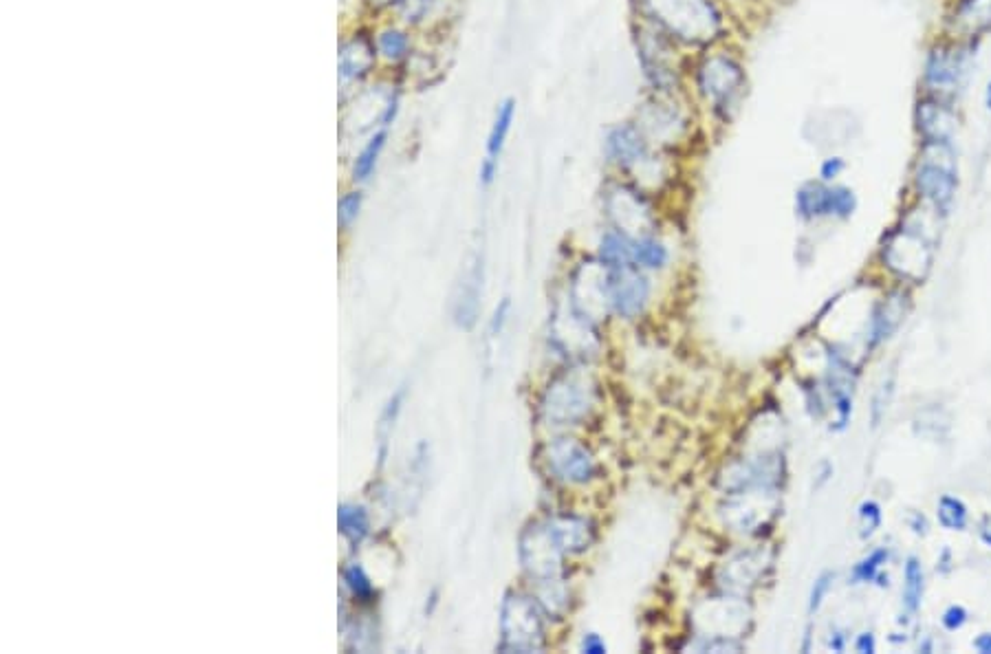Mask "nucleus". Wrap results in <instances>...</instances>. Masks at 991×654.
<instances>
[{"label":"nucleus","instance_id":"obj_28","mask_svg":"<svg viewBox=\"0 0 991 654\" xmlns=\"http://www.w3.org/2000/svg\"><path fill=\"white\" fill-rule=\"evenodd\" d=\"M404 397H406V390L404 388L397 390L395 395L390 397V401L386 403L384 412H381V417H379L377 436H379V445H381V450H379L381 461H384V456H386L388 439H390V434H392V428H395V421H397L399 412H401V403H404Z\"/></svg>","mask_w":991,"mask_h":654},{"label":"nucleus","instance_id":"obj_45","mask_svg":"<svg viewBox=\"0 0 991 654\" xmlns=\"http://www.w3.org/2000/svg\"><path fill=\"white\" fill-rule=\"evenodd\" d=\"M987 108L991 111V84H989V89H987Z\"/></svg>","mask_w":991,"mask_h":654},{"label":"nucleus","instance_id":"obj_21","mask_svg":"<svg viewBox=\"0 0 991 654\" xmlns=\"http://www.w3.org/2000/svg\"><path fill=\"white\" fill-rule=\"evenodd\" d=\"M386 141H388V128H379V130H373V133H370L364 148L359 150V155L353 161V181L355 183H366L370 177H373L381 152H384V148H386Z\"/></svg>","mask_w":991,"mask_h":654},{"label":"nucleus","instance_id":"obj_9","mask_svg":"<svg viewBox=\"0 0 991 654\" xmlns=\"http://www.w3.org/2000/svg\"><path fill=\"white\" fill-rule=\"evenodd\" d=\"M947 141H928L917 170V188L936 210H947L956 192V166Z\"/></svg>","mask_w":991,"mask_h":654},{"label":"nucleus","instance_id":"obj_46","mask_svg":"<svg viewBox=\"0 0 991 654\" xmlns=\"http://www.w3.org/2000/svg\"><path fill=\"white\" fill-rule=\"evenodd\" d=\"M985 540H987V542H989V544H991V536H985Z\"/></svg>","mask_w":991,"mask_h":654},{"label":"nucleus","instance_id":"obj_32","mask_svg":"<svg viewBox=\"0 0 991 654\" xmlns=\"http://www.w3.org/2000/svg\"><path fill=\"white\" fill-rule=\"evenodd\" d=\"M888 560V551L886 549H877L868 555V558H864L862 562H859L855 566V571H853V580L855 584L857 582H875V580H884L881 577V566L886 564Z\"/></svg>","mask_w":991,"mask_h":654},{"label":"nucleus","instance_id":"obj_13","mask_svg":"<svg viewBox=\"0 0 991 654\" xmlns=\"http://www.w3.org/2000/svg\"><path fill=\"white\" fill-rule=\"evenodd\" d=\"M608 296H611V311L619 318H637L650 300V280L644 269L637 265L608 267Z\"/></svg>","mask_w":991,"mask_h":654},{"label":"nucleus","instance_id":"obj_44","mask_svg":"<svg viewBox=\"0 0 991 654\" xmlns=\"http://www.w3.org/2000/svg\"><path fill=\"white\" fill-rule=\"evenodd\" d=\"M375 3H379V5H390V7H395V5H397V0H375Z\"/></svg>","mask_w":991,"mask_h":654},{"label":"nucleus","instance_id":"obj_23","mask_svg":"<svg viewBox=\"0 0 991 654\" xmlns=\"http://www.w3.org/2000/svg\"><path fill=\"white\" fill-rule=\"evenodd\" d=\"M337 529L351 547H359L370 533L368 511L359 505H340L337 507Z\"/></svg>","mask_w":991,"mask_h":654},{"label":"nucleus","instance_id":"obj_41","mask_svg":"<svg viewBox=\"0 0 991 654\" xmlns=\"http://www.w3.org/2000/svg\"><path fill=\"white\" fill-rule=\"evenodd\" d=\"M855 648L857 652H864V654H873L877 650L875 646V637L870 635V632H864V635H859L857 643H855Z\"/></svg>","mask_w":991,"mask_h":654},{"label":"nucleus","instance_id":"obj_39","mask_svg":"<svg viewBox=\"0 0 991 654\" xmlns=\"http://www.w3.org/2000/svg\"><path fill=\"white\" fill-rule=\"evenodd\" d=\"M965 619H967V613H965V608L961 606H952V608H947L945 610V615H943V626L947 630H956V628H961L965 624Z\"/></svg>","mask_w":991,"mask_h":654},{"label":"nucleus","instance_id":"obj_4","mask_svg":"<svg viewBox=\"0 0 991 654\" xmlns=\"http://www.w3.org/2000/svg\"><path fill=\"white\" fill-rule=\"evenodd\" d=\"M602 157L608 168L648 192L650 179L657 177L659 183L666 181L668 159L674 155L652 146L635 119L628 117L606 126L602 135Z\"/></svg>","mask_w":991,"mask_h":654},{"label":"nucleus","instance_id":"obj_17","mask_svg":"<svg viewBox=\"0 0 991 654\" xmlns=\"http://www.w3.org/2000/svg\"><path fill=\"white\" fill-rule=\"evenodd\" d=\"M965 69L963 53H958L956 49L950 47H936L928 64H925V80L936 91H947L952 89L954 84H958V78Z\"/></svg>","mask_w":991,"mask_h":654},{"label":"nucleus","instance_id":"obj_36","mask_svg":"<svg viewBox=\"0 0 991 654\" xmlns=\"http://www.w3.org/2000/svg\"><path fill=\"white\" fill-rule=\"evenodd\" d=\"M892 386H895V377H890L888 381H884V384H881V388H879V392L875 395V401H873V425H875V428L879 425L881 417H884V412L888 408V401L892 397V390H895Z\"/></svg>","mask_w":991,"mask_h":654},{"label":"nucleus","instance_id":"obj_33","mask_svg":"<svg viewBox=\"0 0 991 654\" xmlns=\"http://www.w3.org/2000/svg\"><path fill=\"white\" fill-rule=\"evenodd\" d=\"M362 203H364L362 192L353 190L342 196L340 203H337V223H340V227H351L357 221L359 212H362Z\"/></svg>","mask_w":991,"mask_h":654},{"label":"nucleus","instance_id":"obj_27","mask_svg":"<svg viewBox=\"0 0 991 654\" xmlns=\"http://www.w3.org/2000/svg\"><path fill=\"white\" fill-rule=\"evenodd\" d=\"M903 577H906V584H903V604H906L908 613H917L923 595V569L917 558H910L906 562Z\"/></svg>","mask_w":991,"mask_h":654},{"label":"nucleus","instance_id":"obj_31","mask_svg":"<svg viewBox=\"0 0 991 654\" xmlns=\"http://www.w3.org/2000/svg\"><path fill=\"white\" fill-rule=\"evenodd\" d=\"M939 522L945 529H965L967 527V507L958 498L943 496L939 503Z\"/></svg>","mask_w":991,"mask_h":654},{"label":"nucleus","instance_id":"obj_42","mask_svg":"<svg viewBox=\"0 0 991 654\" xmlns=\"http://www.w3.org/2000/svg\"><path fill=\"white\" fill-rule=\"evenodd\" d=\"M974 648L978 652H983V654H991V635L989 632H985V635H980L976 641H974Z\"/></svg>","mask_w":991,"mask_h":654},{"label":"nucleus","instance_id":"obj_35","mask_svg":"<svg viewBox=\"0 0 991 654\" xmlns=\"http://www.w3.org/2000/svg\"><path fill=\"white\" fill-rule=\"evenodd\" d=\"M833 582H835V573H822L818 580H815V584L811 588V597H809L811 613H818V610L822 608L826 595H829V591L833 588Z\"/></svg>","mask_w":991,"mask_h":654},{"label":"nucleus","instance_id":"obj_20","mask_svg":"<svg viewBox=\"0 0 991 654\" xmlns=\"http://www.w3.org/2000/svg\"><path fill=\"white\" fill-rule=\"evenodd\" d=\"M377 56L388 64H406L415 53V42L406 27H386L375 36Z\"/></svg>","mask_w":991,"mask_h":654},{"label":"nucleus","instance_id":"obj_10","mask_svg":"<svg viewBox=\"0 0 991 654\" xmlns=\"http://www.w3.org/2000/svg\"><path fill=\"white\" fill-rule=\"evenodd\" d=\"M520 562L527 575L538 584L560 582L562 580V558L564 551L553 540L551 531L544 525H531L520 536Z\"/></svg>","mask_w":991,"mask_h":654},{"label":"nucleus","instance_id":"obj_30","mask_svg":"<svg viewBox=\"0 0 991 654\" xmlns=\"http://www.w3.org/2000/svg\"><path fill=\"white\" fill-rule=\"evenodd\" d=\"M958 20L969 31H980L991 27V0H967L963 5Z\"/></svg>","mask_w":991,"mask_h":654},{"label":"nucleus","instance_id":"obj_34","mask_svg":"<svg viewBox=\"0 0 991 654\" xmlns=\"http://www.w3.org/2000/svg\"><path fill=\"white\" fill-rule=\"evenodd\" d=\"M881 525V509L877 503H864L859 507V536L870 538Z\"/></svg>","mask_w":991,"mask_h":654},{"label":"nucleus","instance_id":"obj_38","mask_svg":"<svg viewBox=\"0 0 991 654\" xmlns=\"http://www.w3.org/2000/svg\"><path fill=\"white\" fill-rule=\"evenodd\" d=\"M580 648L586 654H606L608 652L606 641L600 635H597V632H588V635H584Z\"/></svg>","mask_w":991,"mask_h":654},{"label":"nucleus","instance_id":"obj_25","mask_svg":"<svg viewBox=\"0 0 991 654\" xmlns=\"http://www.w3.org/2000/svg\"><path fill=\"white\" fill-rule=\"evenodd\" d=\"M342 577H344L346 588L355 597V602H359V604H373L375 602L377 588H375L373 580L368 577V573L364 571V566L348 564L346 569L342 571Z\"/></svg>","mask_w":991,"mask_h":654},{"label":"nucleus","instance_id":"obj_12","mask_svg":"<svg viewBox=\"0 0 991 654\" xmlns=\"http://www.w3.org/2000/svg\"><path fill=\"white\" fill-rule=\"evenodd\" d=\"M544 461L549 472L564 485H586L597 474V461L584 443L571 436L553 439L544 448Z\"/></svg>","mask_w":991,"mask_h":654},{"label":"nucleus","instance_id":"obj_22","mask_svg":"<svg viewBox=\"0 0 991 654\" xmlns=\"http://www.w3.org/2000/svg\"><path fill=\"white\" fill-rule=\"evenodd\" d=\"M633 263L644 271H659L670 263V249L657 234L637 236L633 245Z\"/></svg>","mask_w":991,"mask_h":654},{"label":"nucleus","instance_id":"obj_14","mask_svg":"<svg viewBox=\"0 0 991 654\" xmlns=\"http://www.w3.org/2000/svg\"><path fill=\"white\" fill-rule=\"evenodd\" d=\"M518 115V102L516 97H505L500 100L492 124H489V133L485 141V157L481 161V168H478V181H481L483 188H489L498 177L500 170V159H503V152L507 148V141L511 130H514Z\"/></svg>","mask_w":991,"mask_h":654},{"label":"nucleus","instance_id":"obj_16","mask_svg":"<svg viewBox=\"0 0 991 654\" xmlns=\"http://www.w3.org/2000/svg\"><path fill=\"white\" fill-rule=\"evenodd\" d=\"M377 47L375 38L370 40L366 36H355L353 40H348L340 49V75L346 82L362 80L364 75L375 69L377 64Z\"/></svg>","mask_w":991,"mask_h":654},{"label":"nucleus","instance_id":"obj_43","mask_svg":"<svg viewBox=\"0 0 991 654\" xmlns=\"http://www.w3.org/2000/svg\"><path fill=\"white\" fill-rule=\"evenodd\" d=\"M833 635H835V637H831V641H829V643H831V648H833L835 652H842V650H844V643H846V637H842V632H837V630L833 632Z\"/></svg>","mask_w":991,"mask_h":654},{"label":"nucleus","instance_id":"obj_2","mask_svg":"<svg viewBox=\"0 0 991 654\" xmlns=\"http://www.w3.org/2000/svg\"><path fill=\"white\" fill-rule=\"evenodd\" d=\"M633 18L657 27L685 53L729 40V18L721 0H630Z\"/></svg>","mask_w":991,"mask_h":654},{"label":"nucleus","instance_id":"obj_19","mask_svg":"<svg viewBox=\"0 0 991 654\" xmlns=\"http://www.w3.org/2000/svg\"><path fill=\"white\" fill-rule=\"evenodd\" d=\"M633 245H635V236L617 230V227H608V230L602 232L600 243H597V260L606 267L635 265Z\"/></svg>","mask_w":991,"mask_h":654},{"label":"nucleus","instance_id":"obj_24","mask_svg":"<svg viewBox=\"0 0 991 654\" xmlns=\"http://www.w3.org/2000/svg\"><path fill=\"white\" fill-rule=\"evenodd\" d=\"M481 285H483L481 271H478V267H474L470 271V280H465L461 285V296L456 298L454 318L463 329H470V326L476 322L478 300H481Z\"/></svg>","mask_w":991,"mask_h":654},{"label":"nucleus","instance_id":"obj_18","mask_svg":"<svg viewBox=\"0 0 991 654\" xmlns=\"http://www.w3.org/2000/svg\"><path fill=\"white\" fill-rule=\"evenodd\" d=\"M917 124L928 141H947L956 128V117L941 102L923 100L917 108Z\"/></svg>","mask_w":991,"mask_h":654},{"label":"nucleus","instance_id":"obj_29","mask_svg":"<svg viewBox=\"0 0 991 654\" xmlns=\"http://www.w3.org/2000/svg\"><path fill=\"white\" fill-rule=\"evenodd\" d=\"M437 0H397L395 12L408 27H417L432 16Z\"/></svg>","mask_w":991,"mask_h":654},{"label":"nucleus","instance_id":"obj_15","mask_svg":"<svg viewBox=\"0 0 991 654\" xmlns=\"http://www.w3.org/2000/svg\"><path fill=\"white\" fill-rule=\"evenodd\" d=\"M547 527L558 547L569 555L584 553L595 542V525L588 518L555 516L547 522Z\"/></svg>","mask_w":991,"mask_h":654},{"label":"nucleus","instance_id":"obj_26","mask_svg":"<svg viewBox=\"0 0 991 654\" xmlns=\"http://www.w3.org/2000/svg\"><path fill=\"white\" fill-rule=\"evenodd\" d=\"M901 318H903V307L897 296L881 304L873 320V344H879L881 340L890 337V333L899 326Z\"/></svg>","mask_w":991,"mask_h":654},{"label":"nucleus","instance_id":"obj_37","mask_svg":"<svg viewBox=\"0 0 991 654\" xmlns=\"http://www.w3.org/2000/svg\"><path fill=\"white\" fill-rule=\"evenodd\" d=\"M846 170V161L842 157H829V159H824L822 161V166H820V181L824 183H833L840 174Z\"/></svg>","mask_w":991,"mask_h":654},{"label":"nucleus","instance_id":"obj_40","mask_svg":"<svg viewBox=\"0 0 991 654\" xmlns=\"http://www.w3.org/2000/svg\"><path fill=\"white\" fill-rule=\"evenodd\" d=\"M509 307H511V302L509 298H505L503 302H500V307L494 311V318H492V324H489V333H492L494 337L503 331V326L507 322V315H509Z\"/></svg>","mask_w":991,"mask_h":654},{"label":"nucleus","instance_id":"obj_1","mask_svg":"<svg viewBox=\"0 0 991 654\" xmlns=\"http://www.w3.org/2000/svg\"><path fill=\"white\" fill-rule=\"evenodd\" d=\"M749 89L747 67L734 47L718 42L688 62V95L707 126L734 124Z\"/></svg>","mask_w":991,"mask_h":654},{"label":"nucleus","instance_id":"obj_8","mask_svg":"<svg viewBox=\"0 0 991 654\" xmlns=\"http://www.w3.org/2000/svg\"><path fill=\"white\" fill-rule=\"evenodd\" d=\"M606 214L611 227H617L630 236L657 234V216L652 212L648 192L630 181H613L604 194Z\"/></svg>","mask_w":991,"mask_h":654},{"label":"nucleus","instance_id":"obj_5","mask_svg":"<svg viewBox=\"0 0 991 654\" xmlns=\"http://www.w3.org/2000/svg\"><path fill=\"white\" fill-rule=\"evenodd\" d=\"M630 117L644 130L650 144L668 155L690 146L703 124L690 95L644 93Z\"/></svg>","mask_w":991,"mask_h":654},{"label":"nucleus","instance_id":"obj_3","mask_svg":"<svg viewBox=\"0 0 991 654\" xmlns=\"http://www.w3.org/2000/svg\"><path fill=\"white\" fill-rule=\"evenodd\" d=\"M637 67L644 80L646 93L655 95H688V62L677 42L644 20L633 18L630 23Z\"/></svg>","mask_w":991,"mask_h":654},{"label":"nucleus","instance_id":"obj_7","mask_svg":"<svg viewBox=\"0 0 991 654\" xmlns=\"http://www.w3.org/2000/svg\"><path fill=\"white\" fill-rule=\"evenodd\" d=\"M593 381L582 373H564L555 377L544 390L542 417L555 428L580 425L593 410Z\"/></svg>","mask_w":991,"mask_h":654},{"label":"nucleus","instance_id":"obj_6","mask_svg":"<svg viewBox=\"0 0 991 654\" xmlns=\"http://www.w3.org/2000/svg\"><path fill=\"white\" fill-rule=\"evenodd\" d=\"M542 606L522 593H509L500 610V652H540L544 648Z\"/></svg>","mask_w":991,"mask_h":654},{"label":"nucleus","instance_id":"obj_11","mask_svg":"<svg viewBox=\"0 0 991 654\" xmlns=\"http://www.w3.org/2000/svg\"><path fill=\"white\" fill-rule=\"evenodd\" d=\"M857 210V196L851 188L824 181H809L796 192V212L804 221L815 218H851Z\"/></svg>","mask_w":991,"mask_h":654}]
</instances>
